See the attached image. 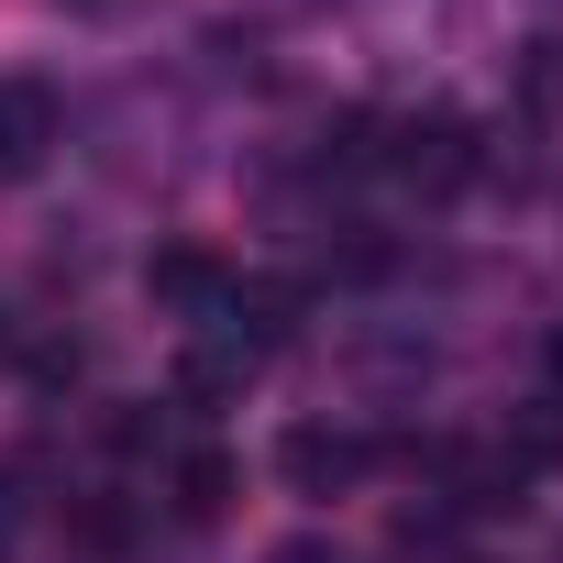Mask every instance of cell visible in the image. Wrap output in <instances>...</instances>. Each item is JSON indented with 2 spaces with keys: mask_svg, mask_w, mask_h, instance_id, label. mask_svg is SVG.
<instances>
[{
  "mask_svg": "<svg viewBox=\"0 0 563 563\" xmlns=\"http://www.w3.org/2000/svg\"><path fill=\"white\" fill-rule=\"evenodd\" d=\"M475 155H486V133H475L464 111H409V122H387V155H376V166H398L420 199H442V188L475 177Z\"/></svg>",
  "mask_w": 563,
  "mask_h": 563,
  "instance_id": "cell-1",
  "label": "cell"
},
{
  "mask_svg": "<svg viewBox=\"0 0 563 563\" xmlns=\"http://www.w3.org/2000/svg\"><path fill=\"white\" fill-rule=\"evenodd\" d=\"M276 475H288L299 497H343V486H365V475H376V442H365V431H343V420H299L288 442H276Z\"/></svg>",
  "mask_w": 563,
  "mask_h": 563,
  "instance_id": "cell-2",
  "label": "cell"
},
{
  "mask_svg": "<svg viewBox=\"0 0 563 563\" xmlns=\"http://www.w3.org/2000/svg\"><path fill=\"white\" fill-rule=\"evenodd\" d=\"M254 376H265V354H254L232 321H199V343L177 354V398H188V409H210V398H243Z\"/></svg>",
  "mask_w": 563,
  "mask_h": 563,
  "instance_id": "cell-3",
  "label": "cell"
},
{
  "mask_svg": "<svg viewBox=\"0 0 563 563\" xmlns=\"http://www.w3.org/2000/svg\"><path fill=\"white\" fill-rule=\"evenodd\" d=\"M144 288H155L166 310H188V321H221V299H232V265H221L210 243H166V254L144 265Z\"/></svg>",
  "mask_w": 563,
  "mask_h": 563,
  "instance_id": "cell-4",
  "label": "cell"
},
{
  "mask_svg": "<svg viewBox=\"0 0 563 563\" xmlns=\"http://www.w3.org/2000/svg\"><path fill=\"white\" fill-rule=\"evenodd\" d=\"M56 133H67V111H56V89L45 78H0V166H45L56 155Z\"/></svg>",
  "mask_w": 563,
  "mask_h": 563,
  "instance_id": "cell-5",
  "label": "cell"
},
{
  "mask_svg": "<svg viewBox=\"0 0 563 563\" xmlns=\"http://www.w3.org/2000/svg\"><path fill=\"white\" fill-rule=\"evenodd\" d=\"M508 100H519V122H563V34H530L508 56Z\"/></svg>",
  "mask_w": 563,
  "mask_h": 563,
  "instance_id": "cell-6",
  "label": "cell"
},
{
  "mask_svg": "<svg viewBox=\"0 0 563 563\" xmlns=\"http://www.w3.org/2000/svg\"><path fill=\"white\" fill-rule=\"evenodd\" d=\"M166 486H177V519H221V508H232V464H221V453H188Z\"/></svg>",
  "mask_w": 563,
  "mask_h": 563,
  "instance_id": "cell-7",
  "label": "cell"
},
{
  "mask_svg": "<svg viewBox=\"0 0 563 563\" xmlns=\"http://www.w3.org/2000/svg\"><path fill=\"white\" fill-rule=\"evenodd\" d=\"M67 530H78L89 552H122V541H133V508H111V497H78V508H67Z\"/></svg>",
  "mask_w": 563,
  "mask_h": 563,
  "instance_id": "cell-8",
  "label": "cell"
},
{
  "mask_svg": "<svg viewBox=\"0 0 563 563\" xmlns=\"http://www.w3.org/2000/svg\"><path fill=\"white\" fill-rule=\"evenodd\" d=\"M100 431H111L122 453H144V442H166V409H144V398H122V409H111Z\"/></svg>",
  "mask_w": 563,
  "mask_h": 563,
  "instance_id": "cell-9",
  "label": "cell"
},
{
  "mask_svg": "<svg viewBox=\"0 0 563 563\" xmlns=\"http://www.w3.org/2000/svg\"><path fill=\"white\" fill-rule=\"evenodd\" d=\"M265 563H343V552H332V541H276Z\"/></svg>",
  "mask_w": 563,
  "mask_h": 563,
  "instance_id": "cell-10",
  "label": "cell"
},
{
  "mask_svg": "<svg viewBox=\"0 0 563 563\" xmlns=\"http://www.w3.org/2000/svg\"><path fill=\"white\" fill-rule=\"evenodd\" d=\"M67 12H100V23H111V12H144V0H67Z\"/></svg>",
  "mask_w": 563,
  "mask_h": 563,
  "instance_id": "cell-11",
  "label": "cell"
},
{
  "mask_svg": "<svg viewBox=\"0 0 563 563\" xmlns=\"http://www.w3.org/2000/svg\"><path fill=\"white\" fill-rule=\"evenodd\" d=\"M12 354H23V332H12V310H0V365H12Z\"/></svg>",
  "mask_w": 563,
  "mask_h": 563,
  "instance_id": "cell-12",
  "label": "cell"
},
{
  "mask_svg": "<svg viewBox=\"0 0 563 563\" xmlns=\"http://www.w3.org/2000/svg\"><path fill=\"white\" fill-rule=\"evenodd\" d=\"M0 541H12V497H0Z\"/></svg>",
  "mask_w": 563,
  "mask_h": 563,
  "instance_id": "cell-13",
  "label": "cell"
}]
</instances>
